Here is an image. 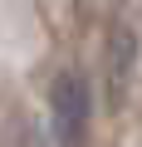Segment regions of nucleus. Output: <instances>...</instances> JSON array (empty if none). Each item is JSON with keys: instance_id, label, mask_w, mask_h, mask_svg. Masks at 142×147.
<instances>
[{"instance_id": "obj_1", "label": "nucleus", "mask_w": 142, "mask_h": 147, "mask_svg": "<svg viewBox=\"0 0 142 147\" xmlns=\"http://www.w3.org/2000/svg\"><path fill=\"white\" fill-rule=\"evenodd\" d=\"M54 137L59 147H83V132H88V84L83 74H64L54 84Z\"/></svg>"}, {"instance_id": "obj_2", "label": "nucleus", "mask_w": 142, "mask_h": 147, "mask_svg": "<svg viewBox=\"0 0 142 147\" xmlns=\"http://www.w3.org/2000/svg\"><path fill=\"white\" fill-rule=\"evenodd\" d=\"M132 54H137L132 30H118V34H113V49H108V98H113V103L127 93V79H132Z\"/></svg>"}]
</instances>
